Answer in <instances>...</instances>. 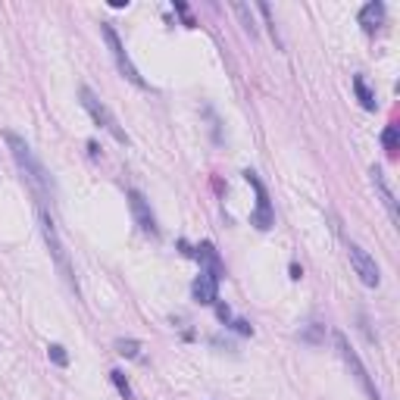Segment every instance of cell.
Instances as JSON below:
<instances>
[{
    "instance_id": "cell-14",
    "label": "cell",
    "mask_w": 400,
    "mask_h": 400,
    "mask_svg": "<svg viewBox=\"0 0 400 400\" xmlns=\"http://www.w3.org/2000/svg\"><path fill=\"white\" fill-rule=\"evenodd\" d=\"M381 144H385V154H388V156H397V150H400V131H397V123H391L385 131H381Z\"/></svg>"
},
{
    "instance_id": "cell-1",
    "label": "cell",
    "mask_w": 400,
    "mask_h": 400,
    "mask_svg": "<svg viewBox=\"0 0 400 400\" xmlns=\"http://www.w3.org/2000/svg\"><path fill=\"white\" fill-rule=\"evenodd\" d=\"M3 141H7L10 154H13L16 166H19L22 178H25V185L32 188L34 200H38V207H54L56 200V185H54V176L48 172V166L38 160V154L32 150V144L25 141L22 135H16V131H3Z\"/></svg>"
},
{
    "instance_id": "cell-22",
    "label": "cell",
    "mask_w": 400,
    "mask_h": 400,
    "mask_svg": "<svg viewBox=\"0 0 400 400\" xmlns=\"http://www.w3.org/2000/svg\"><path fill=\"white\" fill-rule=\"evenodd\" d=\"M109 7H113V10H125V7H129V0H113Z\"/></svg>"
},
{
    "instance_id": "cell-10",
    "label": "cell",
    "mask_w": 400,
    "mask_h": 400,
    "mask_svg": "<svg viewBox=\"0 0 400 400\" xmlns=\"http://www.w3.org/2000/svg\"><path fill=\"white\" fill-rule=\"evenodd\" d=\"M369 176H372L375 194L381 197V204H385V210H388V216H391V222L397 225V222H400V216H397V197H394V191H391V185H388L385 172H381L379 166H372V169H369Z\"/></svg>"
},
{
    "instance_id": "cell-19",
    "label": "cell",
    "mask_w": 400,
    "mask_h": 400,
    "mask_svg": "<svg viewBox=\"0 0 400 400\" xmlns=\"http://www.w3.org/2000/svg\"><path fill=\"white\" fill-rule=\"evenodd\" d=\"M48 357L54 359L56 366H69V353H66V347H60V344H50V347H48Z\"/></svg>"
},
{
    "instance_id": "cell-16",
    "label": "cell",
    "mask_w": 400,
    "mask_h": 400,
    "mask_svg": "<svg viewBox=\"0 0 400 400\" xmlns=\"http://www.w3.org/2000/svg\"><path fill=\"white\" fill-rule=\"evenodd\" d=\"M235 13L244 22V32L251 34V38H257V22H253V16H251V7H247V3H235Z\"/></svg>"
},
{
    "instance_id": "cell-5",
    "label": "cell",
    "mask_w": 400,
    "mask_h": 400,
    "mask_svg": "<svg viewBox=\"0 0 400 400\" xmlns=\"http://www.w3.org/2000/svg\"><path fill=\"white\" fill-rule=\"evenodd\" d=\"M78 101H82V107L88 109V116L94 119L97 125H103V129H107L119 144H129V135H125V129L119 125V119L109 113V107L94 94V91L88 88V85H82V88H78Z\"/></svg>"
},
{
    "instance_id": "cell-3",
    "label": "cell",
    "mask_w": 400,
    "mask_h": 400,
    "mask_svg": "<svg viewBox=\"0 0 400 400\" xmlns=\"http://www.w3.org/2000/svg\"><path fill=\"white\" fill-rule=\"evenodd\" d=\"M332 338H335V347H338L341 359H344V366L350 369V375H353V379H357V385L363 388V391H366V397H369V400H381V391H379V388H375L372 375H369V369L363 366V359H359V353L350 347L347 335L335 328V332H332Z\"/></svg>"
},
{
    "instance_id": "cell-7",
    "label": "cell",
    "mask_w": 400,
    "mask_h": 400,
    "mask_svg": "<svg viewBox=\"0 0 400 400\" xmlns=\"http://www.w3.org/2000/svg\"><path fill=\"white\" fill-rule=\"evenodd\" d=\"M347 257H350V266H353V272L359 275V282H363V285H366V288L379 285L381 275H379V263H375L372 253L363 251L357 241H350V244H347Z\"/></svg>"
},
{
    "instance_id": "cell-11",
    "label": "cell",
    "mask_w": 400,
    "mask_h": 400,
    "mask_svg": "<svg viewBox=\"0 0 400 400\" xmlns=\"http://www.w3.org/2000/svg\"><path fill=\"white\" fill-rule=\"evenodd\" d=\"M191 253L200 260V269L213 272V275H219V278L225 275V266H222V260H219L216 247H213L210 241H200V244H197V251H191Z\"/></svg>"
},
{
    "instance_id": "cell-13",
    "label": "cell",
    "mask_w": 400,
    "mask_h": 400,
    "mask_svg": "<svg viewBox=\"0 0 400 400\" xmlns=\"http://www.w3.org/2000/svg\"><path fill=\"white\" fill-rule=\"evenodd\" d=\"M353 91H357L363 109H375V107H379V101H375V94L366 88V78H363V75H353Z\"/></svg>"
},
{
    "instance_id": "cell-20",
    "label": "cell",
    "mask_w": 400,
    "mask_h": 400,
    "mask_svg": "<svg viewBox=\"0 0 400 400\" xmlns=\"http://www.w3.org/2000/svg\"><path fill=\"white\" fill-rule=\"evenodd\" d=\"M231 326H235V332H241V335H253V326L247 322V319H235Z\"/></svg>"
},
{
    "instance_id": "cell-8",
    "label": "cell",
    "mask_w": 400,
    "mask_h": 400,
    "mask_svg": "<svg viewBox=\"0 0 400 400\" xmlns=\"http://www.w3.org/2000/svg\"><path fill=\"white\" fill-rule=\"evenodd\" d=\"M129 207H131V216H135L138 229L150 238H160V225H156V216L150 210V200L138 188H129Z\"/></svg>"
},
{
    "instance_id": "cell-17",
    "label": "cell",
    "mask_w": 400,
    "mask_h": 400,
    "mask_svg": "<svg viewBox=\"0 0 400 400\" xmlns=\"http://www.w3.org/2000/svg\"><path fill=\"white\" fill-rule=\"evenodd\" d=\"M109 379H113L116 391L123 394L125 400H131V385H129V379H125V372H123V369H113V372H109Z\"/></svg>"
},
{
    "instance_id": "cell-6",
    "label": "cell",
    "mask_w": 400,
    "mask_h": 400,
    "mask_svg": "<svg viewBox=\"0 0 400 400\" xmlns=\"http://www.w3.org/2000/svg\"><path fill=\"white\" fill-rule=\"evenodd\" d=\"M244 182L257 191V210L251 213V225H257L260 231H269L272 225H275V213H272V204H269V191H266V185L257 178V172H251V169L244 172Z\"/></svg>"
},
{
    "instance_id": "cell-23",
    "label": "cell",
    "mask_w": 400,
    "mask_h": 400,
    "mask_svg": "<svg viewBox=\"0 0 400 400\" xmlns=\"http://www.w3.org/2000/svg\"><path fill=\"white\" fill-rule=\"evenodd\" d=\"M300 275H304V269H300V266L294 263V266H291V278H300Z\"/></svg>"
},
{
    "instance_id": "cell-2",
    "label": "cell",
    "mask_w": 400,
    "mask_h": 400,
    "mask_svg": "<svg viewBox=\"0 0 400 400\" xmlns=\"http://www.w3.org/2000/svg\"><path fill=\"white\" fill-rule=\"evenodd\" d=\"M38 222H41L44 244L50 247V257H54L56 269H60V275L66 278V285L72 288L75 297H78V282H75V269H72V263H69L66 244H63V238H60V231H56V222H54V216L48 213V207H38Z\"/></svg>"
},
{
    "instance_id": "cell-21",
    "label": "cell",
    "mask_w": 400,
    "mask_h": 400,
    "mask_svg": "<svg viewBox=\"0 0 400 400\" xmlns=\"http://www.w3.org/2000/svg\"><path fill=\"white\" fill-rule=\"evenodd\" d=\"M216 316L222 319V322H229V319H231V310H229V304H222V300H216Z\"/></svg>"
},
{
    "instance_id": "cell-12",
    "label": "cell",
    "mask_w": 400,
    "mask_h": 400,
    "mask_svg": "<svg viewBox=\"0 0 400 400\" xmlns=\"http://www.w3.org/2000/svg\"><path fill=\"white\" fill-rule=\"evenodd\" d=\"M381 22H385V3L381 0H372V3H366V7L359 10V25L366 28V32H375Z\"/></svg>"
},
{
    "instance_id": "cell-4",
    "label": "cell",
    "mask_w": 400,
    "mask_h": 400,
    "mask_svg": "<svg viewBox=\"0 0 400 400\" xmlns=\"http://www.w3.org/2000/svg\"><path fill=\"white\" fill-rule=\"evenodd\" d=\"M101 34H103V41H107V48H109V56H113V63H116V69H119V75H123L125 82H131L135 88H144L147 91L150 85L144 82V75L138 72V66L131 63V56L125 54V44L119 41V34H116V28L109 25V22H101Z\"/></svg>"
},
{
    "instance_id": "cell-9",
    "label": "cell",
    "mask_w": 400,
    "mask_h": 400,
    "mask_svg": "<svg viewBox=\"0 0 400 400\" xmlns=\"http://www.w3.org/2000/svg\"><path fill=\"white\" fill-rule=\"evenodd\" d=\"M219 282H222L219 275H213V272L200 269V275H197L194 285H191V297H194L197 304H204V306L216 304V300H219Z\"/></svg>"
},
{
    "instance_id": "cell-15",
    "label": "cell",
    "mask_w": 400,
    "mask_h": 400,
    "mask_svg": "<svg viewBox=\"0 0 400 400\" xmlns=\"http://www.w3.org/2000/svg\"><path fill=\"white\" fill-rule=\"evenodd\" d=\"M116 353H123V357H129V359H138L141 357V344H138L135 338H119L116 341Z\"/></svg>"
},
{
    "instance_id": "cell-18",
    "label": "cell",
    "mask_w": 400,
    "mask_h": 400,
    "mask_svg": "<svg viewBox=\"0 0 400 400\" xmlns=\"http://www.w3.org/2000/svg\"><path fill=\"white\" fill-rule=\"evenodd\" d=\"M260 13H263V19H266V25H269V32H272V41H275V48L282 50V38H278V32H275V19H272V7L269 3H260Z\"/></svg>"
}]
</instances>
